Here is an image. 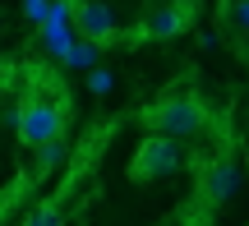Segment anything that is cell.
I'll return each mask as SVG.
<instances>
[{
  "mask_svg": "<svg viewBox=\"0 0 249 226\" xmlns=\"http://www.w3.org/2000/svg\"><path fill=\"white\" fill-rule=\"evenodd\" d=\"M143 125L148 134H171V139H194L213 125V111H208L203 92L194 88V79H180L171 88L157 92V102L143 106Z\"/></svg>",
  "mask_w": 249,
  "mask_h": 226,
  "instance_id": "cell-1",
  "label": "cell"
},
{
  "mask_svg": "<svg viewBox=\"0 0 249 226\" xmlns=\"http://www.w3.org/2000/svg\"><path fill=\"white\" fill-rule=\"evenodd\" d=\"M65 125H70V102H65V92L55 88L51 79L46 83L37 79L14 106L18 143L23 148H42V143H51V139H65Z\"/></svg>",
  "mask_w": 249,
  "mask_h": 226,
  "instance_id": "cell-2",
  "label": "cell"
},
{
  "mask_svg": "<svg viewBox=\"0 0 249 226\" xmlns=\"http://www.w3.org/2000/svg\"><path fill=\"white\" fill-rule=\"evenodd\" d=\"M235 185H240V166H235L231 148H217V153L198 157L194 199H189V203H198V217H213V212L235 194Z\"/></svg>",
  "mask_w": 249,
  "mask_h": 226,
  "instance_id": "cell-3",
  "label": "cell"
},
{
  "mask_svg": "<svg viewBox=\"0 0 249 226\" xmlns=\"http://www.w3.org/2000/svg\"><path fill=\"white\" fill-rule=\"evenodd\" d=\"M180 166V139L171 134H148L139 143V153L129 157V175L134 180H166Z\"/></svg>",
  "mask_w": 249,
  "mask_h": 226,
  "instance_id": "cell-4",
  "label": "cell"
},
{
  "mask_svg": "<svg viewBox=\"0 0 249 226\" xmlns=\"http://www.w3.org/2000/svg\"><path fill=\"white\" fill-rule=\"evenodd\" d=\"M194 18H198V9H189V5H171V0H166V9H152V14H143V23L134 28V33H124V42H166V37L185 33Z\"/></svg>",
  "mask_w": 249,
  "mask_h": 226,
  "instance_id": "cell-5",
  "label": "cell"
},
{
  "mask_svg": "<svg viewBox=\"0 0 249 226\" xmlns=\"http://www.w3.org/2000/svg\"><path fill=\"white\" fill-rule=\"evenodd\" d=\"M74 28H79V37H88V42H102V46L124 42L116 14H111V5H102V0H74Z\"/></svg>",
  "mask_w": 249,
  "mask_h": 226,
  "instance_id": "cell-6",
  "label": "cell"
},
{
  "mask_svg": "<svg viewBox=\"0 0 249 226\" xmlns=\"http://www.w3.org/2000/svg\"><path fill=\"white\" fill-rule=\"evenodd\" d=\"M222 33H226V42L249 60V0H226L222 5Z\"/></svg>",
  "mask_w": 249,
  "mask_h": 226,
  "instance_id": "cell-7",
  "label": "cell"
},
{
  "mask_svg": "<svg viewBox=\"0 0 249 226\" xmlns=\"http://www.w3.org/2000/svg\"><path fill=\"white\" fill-rule=\"evenodd\" d=\"M102 51H107L102 42H88V37H74V46H70V51L60 55V60H65V65H74V70H88V65H97V55H102Z\"/></svg>",
  "mask_w": 249,
  "mask_h": 226,
  "instance_id": "cell-8",
  "label": "cell"
},
{
  "mask_svg": "<svg viewBox=\"0 0 249 226\" xmlns=\"http://www.w3.org/2000/svg\"><path fill=\"white\" fill-rule=\"evenodd\" d=\"M23 226H65V208H60V199L37 203V208L28 212V222H23Z\"/></svg>",
  "mask_w": 249,
  "mask_h": 226,
  "instance_id": "cell-9",
  "label": "cell"
},
{
  "mask_svg": "<svg viewBox=\"0 0 249 226\" xmlns=\"http://www.w3.org/2000/svg\"><path fill=\"white\" fill-rule=\"evenodd\" d=\"M60 157H65V139H51V143L37 148V166H42V171H46V166H55Z\"/></svg>",
  "mask_w": 249,
  "mask_h": 226,
  "instance_id": "cell-10",
  "label": "cell"
},
{
  "mask_svg": "<svg viewBox=\"0 0 249 226\" xmlns=\"http://www.w3.org/2000/svg\"><path fill=\"white\" fill-rule=\"evenodd\" d=\"M46 9H51V0H23V14L33 18V23H42V18H46Z\"/></svg>",
  "mask_w": 249,
  "mask_h": 226,
  "instance_id": "cell-11",
  "label": "cell"
},
{
  "mask_svg": "<svg viewBox=\"0 0 249 226\" xmlns=\"http://www.w3.org/2000/svg\"><path fill=\"white\" fill-rule=\"evenodd\" d=\"M107 88H111V74L97 70V74H92V92H107Z\"/></svg>",
  "mask_w": 249,
  "mask_h": 226,
  "instance_id": "cell-12",
  "label": "cell"
},
{
  "mask_svg": "<svg viewBox=\"0 0 249 226\" xmlns=\"http://www.w3.org/2000/svg\"><path fill=\"white\" fill-rule=\"evenodd\" d=\"M171 5H189V9H198V0H171Z\"/></svg>",
  "mask_w": 249,
  "mask_h": 226,
  "instance_id": "cell-13",
  "label": "cell"
}]
</instances>
